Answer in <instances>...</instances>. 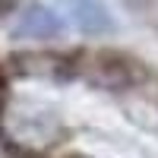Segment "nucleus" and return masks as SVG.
I'll list each match as a JSON object with an SVG mask.
<instances>
[{"label": "nucleus", "instance_id": "f03ea898", "mask_svg": "<svg viewBox=\"0 0 158 158\" xmlns=\"http://www.w3.org/2000/svg\"><path fill=\"white\" fill-rule=\"evenodd\" d=\"M57 32H60V16H57L54 10L41 6V3H32L16 19V25H13V35H16V38H35V41H41V38H54Z\"/></svg>", "mask_w": 158, "mask_h": 158}, {"label": "nucleus", "instance_id": "7ed1b4c3", "mask_svg": "<svg viewBox=\"0 0 158 158\" xmlns=\"http://www.w3.org/2000/svg\"><path fill=\"white\" fill-rule=\"evenodd\" d=\"M54 133H57L54 117H48V114H19V127H16L19 142L41 146V142H51Z\"/></svg>", "mask_w": 158, "mask_h": 158}, {"label": "nucleus", "instance_id": "f257e3e1", "mask_svg": "<svg viewBox=\"0 0 158 158\" xmlns=\"http://www.w3.org/2000/svg\"><path fill=\"white\" fill-rule=\"evenodd\" d=\"M57 3V16H63L73 29L85 32V35H101L111 32V13L104 10L98 0H54Z\"/></svg>", "mask_w": 158, "mask_h": 158}]
</instances>
